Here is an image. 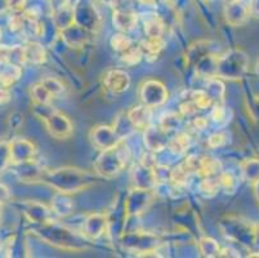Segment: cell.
Segmentation results:
<instances>
[{
    "instance_id": "8d00e7d4",
    "label": "cell",
    "mask_w": 259,
    "mask_h": 258,
    "mask_svg": "<svg viewBox=\"0 0 259 258\" xmlns=\"http://www.w3.org/2000/svg\"><path fill=\"white\" fill-rule=\"evenodd\" d=\"M220 182H221V189H225L226 191L234 193L237 188V179L235 178L234 174L231 173H221L220 174Z\"/></svg>"
},
{
    "instance_id": "4316f807",
    "label": "cell",
    "mask_w": 259,
    "mask_h": 258,
    "mask_svg": "<svg viewBox=\"0 0 259 258\" xmlns=\"http://www.w3.org/2000/svg\"><path fill=\"white\" fill-rule=\"evenodd\" d=\"M145 32L147 38H162L164 22L157 16H152L145 20Z\"/></svg>"
},
{
    "instance_id": "d590c367",
    "label": "cell",
    "mask_w": 259,
    "mask_h": 258,
    "mask_svg": "<svg viewBox=\"0 0 259 258\" xmlns=\"http://www.w3.org/2000/svg\"><path fill=\"white\" fill-rule=\"evenodd\" d=\"M41 83L46 85L47 89L51 92L52 96H53V97L60 96V94H62L63 91H65L62 83H61L60 80L54 79V78H47V79L41 80Z\"/></svg>"
},
{
    "instance_id": "5bb4252c",
    "label": "cell",
    "mask_w": 259,
    "mask_h": 258,
    "mask_svg": "<svg viewBox=\"0 0 259 258\" xmlns=\"http://www.w3.org/2000/svg\"><path fill=\"white\" fill-rule=\"evenodd\" d=\"M151 190L136 188L132 191V194L129 195L128 200H126L125 203L126 212H128V214H132V216H137V214L142 213L143 210L148 207V204L151 203Z\"/></svg>"
},
{
    "instance_id": "4dcf8cb0",
    "label": "cell",
    "mask_w": 259,
    "mask_h": 258,
    "mask_svg": "<svg viewBox=\"0 0 259 258\" xmlns=\"http://www.w3.org/2000/svg\"><path fill=\"white\" fill-rule=\"evenodd\" d=\"M56 23L61 30H65L69 26L74 25L75 23V13L74 9L71 8H61L60 11L56 13Z\"/></svg>"
},
{
    "instance_id": "9a60e30c",
    "label": "cell",
    "mask_w": 259,
    "mask_h": 258,
    "mask_svg": "<svg viewBox=\"0 0 259 258\" xmlns=\"http://www.w3.org/2000/svg\"><path fill=\"white\" fill-rule=\"evenodd\" d=\"M22 212L26 218L30 222L36 225L47 224L52 221V212L46 207L37 202H25L22 204Z\"/></svg>"
},
{
    "instance_id": "3957f363",
    "label": "cell",
    "mask_w": 259,
    "mask_h": 258,
    "mask_svg": "<svg viewBox=\"0 0 259 258\" xmlns=\"http://www.w3.org/2000/svg\"><path fill=\"white\" fill-rule=\"evenodd\" d=\"M249 68V57L241 49H231L226 54L217 57L214 77L218 79L239 80Z\"/></svg>"
},
{
    "instance_id": "b9f144b4",
    "label": "cell",
    "mask_w": 259,
    "mask_h": 258,
    "mask_svg": "<svg viewBox=\"0 0 259 258\" xmlns=\"http://www.w3.org/2000/svg\"><path fill=\"white\" fill-rule=\"evenodd\" d=\"M12 98V94L11 91H9L7 87H3V85H0V106L6 105L11 101Z\"/></svg>"
},
{
    "instance_id": "8fae6325",
    "label": "cell",
    "mask_w": 259,
    "mask_h": 258,
    "mask_svg": "<svg viewBox=\"0 0 259 258\" xmlns=\"http://www.w3.org/2000/svg\"><path fill=\"white\" fill-rule=\"evenodd\" d=\"M9 145H11L12 164L15 165L32 160L36 154V148L29 139L15 138L9 142Z\"/></svg>"
},
{
    "instance_id": "ab89813d",
    "label": "cell",
    "mask_w": 259,
    "mask_h": 258,
    "mask_svg": "<svg viewBox=\"0 0 259 258\" xmlns=\"http://www.w3.org/2000/svg\"><path fill=\"white\" fill-rule=\"evenodd\" d=\"M196 113H197V107L194 105L192 101H190V99H187L186 102H183L182 105H181V114H182L183 117L190 118L192 117V115H195Z\"/></svg>"
},
{
    "instance_id": "7dc6e473",
    "label": "cell",
    "mask_w": 259,
    "mask_h": 258,
    "mask_svg": "<svg viewBox=\"0 0 259 258\" xmlns=\"http://www.w3.org/2000/svg\"><path fill=\"white\" fill-rule=\"evenodd\" d=\"M2 218H3V210H2V204H0V226H2Z\"/></svg>"
},
{
    "instance_id": "f907efd6",
    "label": "cell",
    "mask_w": 259,
    "mask_h": 258,
    "mask_svg": "<svg viewBox=\"0 0 259 258\" xmlns=\"http://www.w3.org/2000/svg\"><path fill=\"white\" fill-rule=\"evenodd\" d=\"M256 113H258V115H259V101L256 102Z\"/></svg>"
},
{
    "instance_id": "30bf717a",
    "label": "cell",
    "mask_w": 259,
    "mask_h": 258,
    "mask_svg": "<svg viewBox=\"0 0 259 258\" xmlns=\"http://www.w3.org/2000/svg\"><path fill=\"white\" fill-rule=\"evenodd\" d=\"M103 85L114 94L125 93L131 87V77L126 71L112 68L108 70L103 77Z\"/></svg>"
},
{
    "instance_id": "83f0119b",
    "label": "cell",
    "mask_w": 259,
    "mask_h": 258,
    "mask_svg": "<svg viewBox=\"0 0 259 258\" xmlns=\"http://www.w3.org/2000/svg\"><path fill=\"white\" fill-rule=\"evenodd\" d=\"M191 139L187 133H178L169 141V149L176 154H183L190 149Z\"/></svg>"
},
{
    "instance_id": "f1b7e54d",
    "label": "cell",
    "mask_w": 259,
    "mask_h": 258,
    "mask_svg": "<svg viewBox=\"0 0 259 258\" xmlns=\"http://www.w3.org/2000/svg\"><path fill=\"white\" fill-rule=\"evenodd\" d=\"M31 98L35 103H51V99L53 98V96L47 89L46 85L40 82L31 87Z\"/></svg>"
},
{
    "instance_id": "d6986e66",
    "label": "cell",
    "mask_w": 259,
    "mask_h": 258,
    "mask_svg": "<svg viewBox=\"0 0 259 258\" xmlns=\"http://www.w3.org/2000/svg\"><path fill=\"white\" fill-rule=\"evenodd\" d=\"M133 181L136 188L138 189H150L156 185V177H155L154 168L146 167V165L140 164L136 169H134L133 173Z\"/></svg>"
},
{
    "instance_id": "cb8c5ba5",
    "label": "cell",
    "mask_w": 259,
    "mask_h": 258,
    "mask_svg": "<svg viewBox=\"0 0 259 258\" xmlns=\"http://www.w3.org/2000/svg\"><path fill=\"white\" fill-rule=\"evenodd\" d=\"M210 49L211 47L209 42L195 43L194 46H191V48L188 49L187 61L190 63H192V65L196 66V63L199 62V61H201L204 57L209 56V54H213Z\"/></svg>"
},
{
    "instance_id": "ac0fdd59",
    "label": "cell",
    "mask_w": 259,
    "mask_h": 258,
    "mask_svg": "<svg viewBox=\"0 0 259 258\" xmlns=\"http://www.w3.org/2000/svg\"><path fill=\"white\" fill-rule=\"evenodd\" d=\"M112 22L120 32H128L137 26V16L129 9L119 8L114 12Z\"/></svg>"
},
{
    "instance_id": "e0dca14e",
    "label": "cell",
    "mask_w": 259,
    "mask_h": 258,
    "mask_svg": "<svg viewBox=\"0 0 259 258\" xmlns=\"http://www.w3.org/2000/svg\"><path fill=\"white\" fill-rule=\"evenodd\" d=\"M126 115H128L134 129H143L145 131V129H147L151 125L152 111L151 107H148V106H133L131 110L126 111Z\"/></svg>"
},
{
    "instance_id": "816d5d0a",
    "label": "cell",
    "mask_w": 259,
    "mask_h": 258,
    "mask_svg": "<svg viewBox=\"0 0 259 258\" xmlns=\"http://www.w3.org/2000/svg\"><path fill=\"white\" fill-rule=\"evenodd\" d=\"M0 39H2V28H0Z\"/></svg>"
},
{
    "instance_id": "8992f818",
    "label": "cell",
    "mask_w": 259,
    "mask_h": 258,
    "mask_svg": "<svg viewBox=\"0 0 259 258\" xmlns=\"http://www.w3.org/2000/svg\"><path fill=\"white\" fill-rule=\"evenodd\" d=\"M140 96L142 99L143 105L148 107H156V106L162 105L168 98V91L157 80H147L141 85Z\"/></svg>"
},
{
    "instance_id": "c3c4849f",
    "label": "cell",
    "mask_w": 259,
    "mask_h": 258,
    "mask_svg": "<svg viewBox=\"0 0 259 258\" xmlns=\"http://www.w3.org/2000/svg\"><path fill=\"white\" fill-rule=\"evenodd\" d=\"M255 68H256V72H258V75H259V58H258V61H256Z\"/></svg>"
},
{
    "instance_id": "836d02e7",
    "label": "cell",
    "mask_w": 259,
    "mask_h": 258,
    "mask_svg": "<svg viewBox=\"0 0 259 258\" xmlns=\"http://www.w3.org/2000/svg\"><path fill=\"white\" fill-rule=\"evenodd\" d=\"M143 53H142V49H141L140 46L137 47H132L129 48L128 51H125L124 53H121V61L125 65L128 66H134V65H138L142 60Z\"/></svg>"
},
{
    "instance_id": "60d3db41",
    "label": "cell",
    "mask_w": 259,
    "mask_h": 258,
    "mask_svg": "<svg viewBox=\"0 0 259 258\" xmlns=\"http://www.w3.org/2000/svg\"><path fill=\"white\" fill-rule=\"evenodd\" d=\"M225 141H226L225 134H223V133H214V134H211L210 137H209L208 145L210 146V148L217 149V148H221V146L225 143Z\"/></svg>"
},
{
    "instance_id": "ba28073f",
    "label": "cell",
    "mask_w": 259,
    "mask_h": 258,
    "mask_svg": "<svg viewBox=\"0 0 259 258\" xmlns=\"http://www.w3.org/2000/svg\"><path fill=\"white\" fill-rule=\"evenodd\" d=\"M251 7L244 0H231L225 9L226 21L228 25L237 27L248 22L251 16Z\"/></svg>"
},
{
    "instance_id": "74e56055",
    "label": "cell",
    "mask_w": 259,
    "mask_h": 258,
    "mask_svg": "<svg viewBox=\"0 0 259 258\" xmlns=\"http://www.w3.org/2000/svg\"><path fill=\"white\" fill-rule=\"evenodd\" d=\"M180 124V118L177 117V115H166L164 119L161 120V127L165 128L166 131H174L177 127Z\"/></svg>"
},
{
    "instance_id": "2e32d148",
    "label": "cell",
    "mask_w": 259,
    "mask_h": 258,
    "mask_svg": "<svg viewBox=\"0 0 259 258\" xmlns=\"http://www.w3.org/2000/svg\"><path fill=\"white\" fill-rule=\"evenodd\" d=\"M107 227V216L102 213H94L85 219L83 233L89 239H98L103 235Z\"/></svg>"
},
{
    "instance_id": "7c38bea8",
    "label": "cell",
    "mask_w": 259,
    "mask_h": 258,
    "mask_svg": "<svg viewBox=\"0 0 259 258\" xmlns=\"http://www.w3.org/2000/svg\"><path fill=\"white\" fill-rule=\"evenodd\" d=\"M16 176L22 182H44L46 174L48 170L35 162L34 159L29 162L21 163L15 165Z\"/></svg>"
},
{
    "instance_id": "5b68a950",
    "label": "cell",
    "mask_w": 259,
    "mask_h": 258,
    "mask_svg": "<svg viewBox=\"0 0 259 258\" xmlns=\"http://www.w3.org/2000/svg\"><path fill=\"white\" fill-rule=\"evenodd\" d=\"M256 226L258 225H251L248 221H244L241 218H230L228 219L227 229L225 231L228 238L237 241L240 244L255 245Z\"/></svg>"
},
{
    "instance_id": "ffe728a7",
    "label": "cell",
    "mask_w": 259,
    "mask_h": 258,
    "mask_svg": "<svg viewBox=\"0 0 259 258\" xmlns=\"http://www.w3.org/2000/svg\"><path fill=\"white\" fill-rule=\"evenodd\" d=\"M52 210L61 217L70 216L74 210V203L69 194L57 191V194L52 199Z\"/></svg>"
},
{
    "instance_id": "4fadbf2b",
    "label": "cell",
    "mask_w": 259,
    "mask_h": 258,
    "mask_svg": "<svg viewBox=\"0 0 259 258\" xmlns=\"http://www.w3.org/2000/svg\"><path fill=\"white\" fill-rule=\"evenodd\" d=\"M170 137H169V131L161 125L159 127H150L145 129V145L152 153L161 151L169 145Z\"/></svg>"
},
{
    "instance_id": "f546056e",
    "label": "cell",
    "mask_w": 259,
    "mask_h": 258,
    "mask_svg": "<svg viewBox=\"0 0 259 258\" xmlns=\"http://www.w3.org/2000/svg\"><path fill=\"white\" fill-rule=\"evenodd\" d=\"M190 101L194 102V105L196 106L197 110H205L209 108L210 106H213V101L209 97V94L205 91H192L190 92V97H188Z\"/></svg>"
},
{
    "instance_id": "d6a6232c",
    "label": "cell",
    "mask_w": 259,
    "mask_h": 258,
    "mask_svg": "<svg viewBox=\"0 0 259 258\" xmlns=\"http://www.w3.org/2000/svg\"><path fill=\"white\" fill-rule=\"evenodd\" d=\"M200 250H201L202 255L205 257H218L221 255V248L215 240L210 238H204L200 240L199 243Z\"/></svg>"
},
{
    "instance_id": "e575fe53",
    "label": "cell",
    "mask_w": 259,
    "mask_h": 258,
    "mask_svg": "<svg viewBox=\"0 0 259 258\" xmlns=\"http://www.w3.org/2000/svg\"><path fill=\"white\" fill-rule=\"evenodd\" d=\"M9 164H12L11 145L8 141L0 139V173L4 172Z\"/></svg>"
},
{
    "instance_id": "7402d4cb",
    "label": "cell",
    "mask_w": 259,
    "mask_h": 258,
    "mask_svg": "<svg viewBox=\"0 0 259 258\" xmlns=\"http://www.w3.org/2000/svg\"><path fill=\"white\" fill-rule=\"evenodd\" d=\"M140 47L142 49L143 57H147L148 60H155L165 47V40L162 38H146Z\"/></svg>"
},
{
    "instance_id": "7a4b0ae2",
    "label": "cell",
    "mask_w": 259,
    "mask_h": 258,
    "mask_svg": "<svg viewBox=\"0 0 259 258\" xmlns=\"http://www.w3.org/2000/svg\"><path fill=\"white\" fill-rule=\"evenodd\" d=\"M40 239L54 247L69 250H83L88 248L87 236H81L67 227L56 225L53 221L41 224L34 229Z\"/></svg>"
},
{
    "instance_id": "681fc988",
    "label": "cell",
    "mask_w": 259,
    "mask_h": 258,
    "mask_svg": "<svg viewBox=\"0 0 259 258\" xmlns=\"http://www.w3.org/2000/svg\"><path fill=\"white\" fill-rule=\"evenodd\" d=\"M143 3H152V2H154V0H142Z\"/></svg>"
},
{
    "instance_id": "f6af8a7d",
    "label": "cell",
    "mask_w": 259,
    "mask_h": 258,
    "mask_svg": "<svg viewBox=\"0 0 259 258\" xmlns=\"http://www.w3.org/2000/svg\"><path fill=\"white\" fill-rule=\"evenodd\" d=\"M250 7H251V13L255 14V16H259V0H251Z\"/></svg>"
},
{
    "instance_id": "ee69618b",
    "label": "cell",
    "mask_w": 259,
    "mask_h": 258,
    "mask_svg": "<svg viewBox=\"0 0 259 258\" xmlns=\"http://www.w3.org/2000/svg\"><path fill=\"white\" fill-rule=\"evenodd\" d=\"M192 125L195 127V129H204L208 125V122H206L205 118H195L192 120Z\"/></svg>"
},
{
    "instance_id": "9c48e42d",
    "label": "cell",
    "mask_w": 259,
    "mask_h": 258,
    "mask_svg": "<svg viewBox=\"0 0 259 258\" xmlns=\"http://www.w3.org/2000/svg\"><path fill=\"white\" fill-rule=\"evenodd\" d=\"M91 141L94 148L103 151L116 146L119 142L122 141V138L117 134L115 128L100 125V127L93 128V131L91 132Z\"/></svg>"
},
{
    "instance_id": "484cf974",
    "label": "cell",
    "mask_w": 259,
    "mask_h": 258,
    "mask_svg": "<svg viewBox=\"0 0 259 258\" xmlns=\"http://www.w3.org/2000/svg\"><path fill=\"white\" fill-rule=\"evenodd\" d=\"M242 174L245 179H248L251 185L259 181V159H248L241 164Z\"/></svg>"
},
{
    "instance_id": "1f68e13d",
    "label": "cell",
    "mask_w": 259,
    "mask_h": 258,
    "mask_svg": "<svg viewBox=\"0 0 259 258\" xmlns=\"http://www.w3.org/2000/svg\"><path fill=\"white\" fill-rule=\"evenodd\" d=\"M111 47L114 51L121 54L133 47V42H132V39H129V36H126L125 32H119L111 38Z\"/></svg>"
},
{
    "instance_id": "603a6c76",
    "label": "cell",
    "mask_w": 259,
    "mask_h": 258,
    "mask_svg": "<svg viewBox=\"0 0 259 258\" xmlns=\"http://www.w3.org/2000/svg\"><path fill=\"white\" fill-rule=\"evenodd\" d=\"M21 75H22L21 66L11 65V63L2 65V68H0V85L9 88L11 85H13L20 79Z\"/></svg>"
},
{
    "instance_id": "bcb514c9",
    "label": "cell",
    "mask_w": 259,
    "mask_h": 258,
    "mask_svg": "<svg viewBox=\"0 0 259 258\" xmlns=\"http://www.w3.org/2000/svg\"><path fill=\"white\" fill-rule=\"evenodd\" d=\"M7 8V0H0V12Z\"/></svg>"
},
{
    "instance_id": "7bdbcfd3",
    "label": "cell",
    "mask_w": 259,
    "mask_h": 258,
    "mask_svg": "<svg viewBox=\"0 0 259 258\" xmlns=\"http://www.w3.org/2000/svg\"><path fill=\"white\" fill-rule=\"evenodd\" d=\"M11 199V191L4 183H0V204L9 202Z\"/></svg>"
},
{
    "instance_id": "f5cc1de1",
    "label": "cell",
    "mask_w": 259,
    "mask_h": 258,
    "mask_svg": "<svg viewBox=\"0 0 259 258\" xmlns=\"http://www.w3.org/2000/svg\"><path fill=\"white\" fill-rule=\"evenodd\" d=\"M0 249H2V244H0Z\"/></svg>"
},
{
    "instance_id": "d4e9b609",
    "label": "cell",
    "mask_w": 259,
    "mask_h": 258,
    "mask_svg": "<svg viewBox=\"0 0 259 258\" xmlns=\"http://www.w3.org/2000/svg\"><path fill=\"white\" fill-rule=\"evenodd\" d=\"M206 93L213 101L214 105H223V97H225V85L218 78H209L206 85Z\"/></svg>"
},
{
    "instance_id": "f35d334b",
    "label": "cell",
    "mask_w": 259,
    "mask_h": 258,
    "mask_svg": "<svg viewBox=\"0 0 259 258\" xmlns=\"http://www.w3.org/2000/svg\"><path fill=\"white\" fill-rule=\"evenodd\" d=\"M7 8L12 13H23L26 8V0H7Z\"/></svg>"
},
{
    "instance_id": "52a82bcc",
    "label": "cell",
    "mask_w": 259,
    "mask_h": 258,
    "mask_svg": "<svg viewBox=\"0 0 259 258\" xmlns=\"http://www.w3.org/2000/svg\"><path fill=\"white\" fill-rule=\"evenodd\" d=\"M43 122L46 123L47 129H48L49 133L53 137H56V138L65 139L69 138L72 134L71 122H70L63 114H61L60 111L56 110V108H53V110L44 118Z\"/></svg>"
},
{
    "instance_id": "277c9868",
    "label": "cell",
    "mask_w": 259,
    "mask_h": 258,
    "mask_svg": "<svg viewBox=\"0 0 259 258\" xmlns=\"http://www.w3.org/2000/svg\"><path fill=\"white\" fill-rule=\"evenodd\" d=\"M129 159V151L122 142H119L116 146L103 150L94 163V170L105 178H112L117 176L124 168Z\"/></svg>"
},
{
    "instance_id": "44dd1931",
    "label": "cell",
    "mask_w": 259,
    "mask_h": 258,
    "mask_svg": "<svg viewBox=\"0 0 259 258\" xmlns=\"http://www.w3.org/2000/svg\"><path fill=\"white\" fill-rule=\"evenodd\" d=\"M25 56L26 62L31 65H43L47 61V52L41 44L36 42L27 43L25 47Z\"/></svg>"
},
{
    "instance_id": "6da1fadb",
    "label": "cell",
    "mask_w": 259,
    "mask_h": 258,
    "mask_svg": "<svg viewBox=\"0 0 259 258\" xmlns=\"http://www.w3.org/2000/svg\"><path fill=\"white\" fill-rule=\"evenodd\" d=\"M44 182L51 185L56 191L72 194L92 186L96 182V177L88 170L65 167L60 169L48 170Z\"/></svg>"
}]
</instances>
